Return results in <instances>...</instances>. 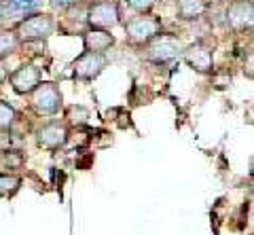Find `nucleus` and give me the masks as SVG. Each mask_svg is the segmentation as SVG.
<instances>
[{"label": "nucleus", "mask_w": 254, "mask_h": 235, "mask_svg": "<svg viewBox=\"0 0 254 235\" xmlns=\"http://www.w3.org/2000/svg\"><path fill=\"white\" fill-rule=\"evenodd\" d=\"M13 30H15V34H17L21 45L47 41V38L55 32V19H53L51 13L34 11V13L26 15Z\"/></svg>", "instance_id": "f257e3e1"}, {"label": "nucleus", "mask_w": 254, "mask_h": 235, "mask_svg": "<svg viewBox=\"0 0 254 235\" xmlns=\"http://www.w3.org/2000/svg\"><path fill=\"white\" fill-rule=\"evenodd\" d=\"M30 111L36 117H55L64 108V96L60 87L51 81H41L30 93Z\"/></svg>", "instance_id": "f03ea898"}, {"label": "nucleus", "mask_w": 254, "mask_h": 235, "mask_svg": "<svg viewBox=\"0 0 254 235\" xmlns=\"http://www.w3.org/2000/svg\"><path fill=\"white\" fill-rule=\"evenodd\" d=\"M125 30V41L133 45V47H144L148 41H153L157 34L163 32L161 19L155 17V15H136V17H129L123 23Z\"/></svg>", "instance_id": "7ed1b4c3"}, {"label": "nucleus", "mask_w": 254, "mask_h": 235, "mask_svg": "<svg viewBox=\"0 0 254 235\" xmlns=\"http://www.w3.org/2000/svg\"><path fill=\"white\" fill-rule=\"evenodd\" d=\"M87 23L89 28L113 30L121 23V9L117 0H93L87 4Z\"/></svg>", "instance_id": "20e7f679"}, {"label": "nucleus", "mask_w": 254, "mask_h": 235, "mask_svg": "<svg viewBox=\"0 0 254 235\" xmlns=\"http://www.w3.org/2000/svg\"><path fill=\"white\" fill-rule=\"evenodd\" d=\"M144 51L146 59L153 61V64H170V61L182 56V45L176 36L161 32L144 45Z\"/></svg>", "instance_id": "39448f33"}, {"label": "nucleus", "mask_w": 254, "mask_h": 235, "mask_svg": "<svg viewBox=\"0 0 254 235\" xmlns=\"http://www.w3.org/2000/svg\"><path fill=\"white\" fill-rule=\"evenodd\" d=\"M68 134H70V129H68L66 121L53 119V121L43 123L41 127H36L34 138H36L38 148L55 153V151H60V148H64L68 144Z\"/></svg>", "instance_id": "423d86ee"}, {"label": "nucleus", "mask_w": 254, "mask_h": 235, "mask_svg": "<svg viewBox=\"0 0 254 235\" xmlns=\"http://www.w3.org/2000/svg\"><path fill=\"white\" fill-rule=\"evenodd\" d=\"M108 66V59H106V53H89V51H83L74 61H72V76L76 81H85L89 83L93 78H98L104 68Z\"/></svg>", "instance_id": "0eeeda50"}, {"label": "nucleus", "mask_w": 254, "mask_h": 235, "mask_svg": "<svg viewBox=\"0 0 254 235\" xmlns=\"http://www.w3.org/2000/svg\"><path fill=\"white\" fill-rule=\"evenodd\" d=\"M185 61L199 74L214 72V49L205 41H195L182 49Z\"/></svg>", "instance_id": "6e6552de"}, {"label": "nucleus", "mask_w": 254, "mask_h": 235, "mask_svg": "<svg viewBox=\"0 0 254 235\" xmlns=\"http://www.w3.org/2000/svg\"><path fill=\"white\" fill-rule=\"evenodd\" d=\"M6 78H9L11 87L17 96H30V93L38 87V83L43 81V72H41V68L34 64H21Z\"/></svg>", "instance_id": "1a4fd4ad"}, {"label": "nucleus", "mask_w": 254, "mask_h": 235, "mask_svg": "<svg viewBox=\"0 0 254 235\" xmlns=\"http://www.w3.org/2000/svg\"><path fill=\"white\" fill-rule=\"evenodd\" d=\"M252 17H254V6L252 0H240V2H229L225 21L233 32H244V30L252 28Z\"/></svg>", "instance_id": "9d476101"}, {"label": "nucleus", "mask_w": 254, "mask_h": 235, "mask_svg": "<svg viewBox=\"0 0 254 235\" xmlns=\"http://www.w3.org/2000/svg\"><path fill=\"white\" fill-rule=\"evenodd\" d=\"M81 38H83V49L89 53H106L117 43L115 34H110V30H102V28H87L81 34Z\"/></svg>", "instance_id": "9b49d317"}, {"label": "nucleus", "mask_w": 254, "mask_h": 235, "mask_svg": "<svg viewBox=\"0 0 254 235\" xmlns=\"http://www.w3.org/2000/svg\"><path fill=\"white\" fill-rule=\"evenodd\" d=\"M62 21H64V26H62L64 32H70V34H83L85 30L89 28V23H87V4L76 2V0H74L72 4L64 9V17H62Z\"/></svg>", "instance_id": "f8f14e48"}, {"label": "nucleus", "mask_w": 254, "mask_h": 235, "mask_svg": "<svg viewBox=\"0 0 254 235\" xmlns=\"http://www.w3.org/2000/svg\"><path fill=\"white\" fill-rule=\"evenodd\" d=\"M210 11V0H176V15L182 21H197Z\"/></svg>", "instance_id": "ddd939ff"}, {"label": "nucleus", "mask_w": 254, "mask_h": 235, "mask_svg": "<svg viewBox=\"0 0 254 235\" xmlns=\"http://www.w3.org/2000/svg\"><path fill=\"white\" fill-rule=\"evenodd\" d=\"M26 166V157L17 148L0 151V174H19Z\"/></svg>", "instance_id": "4468645a"}, {"label": "nucleus", "mask_w": 254, "mask_h": 235, "mask_svg": "<svg viewBox=\"0 0 254 235\" xmlns=\"http://www.w3.org/2000/svg\"><path fill=\"white\" fill-rule=\"evenodd\" d=\"M23 178L19 174H0V197L11 199L19 193Z\"/></svg>", "instance_id": "2eb2a0df"}, {"label": "nucleus", "mask_w": 254, "mask_h": 235, "mask_svg": "<svg viewBox=\"0 0 254 235\" xmlns=\"http://www.w3.org/2000/svg\"><path fill=\"white\" fill-rule=\"evenodd\" d=\"M6 15H30L38 11L41 0H2Z\"/></svg>", "instance_id": "dca6fc26"}, {"label": "nucleus", "mask_w": 254, "mask_h": 235, "mask_svg": "<svg viewBox=\"0 0 254 235\" xmlns=\"http://www.w3.org/2000/svg\"><path fill=\"white\" fill-rule=\"evenodd\" d=\"M17 123V111L11 102L0 98V134H9Z\"/></svg>", "instance_id": "f3484780"}, {"label": "nucleus", "mask_w": 254, "mask_h": 235, "mask_svg": "<svg viewBox=\"0 0 254 235\" xmlns=\"http://www.w3.org/2000/svg\"><path fill=\"white\" fill-rule=\"evenodd\" d=\"M19 38L15 34V30H0V59L13 56L19 49Z\"/></svg>", "instance_id": "a211bd4d"}, {"label": "nucleus", "mask_w": 254, "mask_h": 235, "mask_svg": "<svg viewBox=\"0 0 254 235\" xmlns=\"http://www.w3.org/2000/svg\"><path fill=\"white\" fill-rule=\"evenodd\" d=\"M87 121H89V111H87L85 106H81V104L68 106V111H66V125H76V127H81V125H85Z\"/></svg>", "instance_id": "6ab92c4d"}, {"label": "nucleus", "mask_w": 254, "mask_h": 235, "mask_svg": "<svg viewBox=\"0 0 254 235\" xmlns=\"http://www.w3.org/2000/svg\"><path fill=\"white\" fill-rule=\"evenodd\" d=\"M125 2L136 15H146V13H153L159 0H125Z\"/></svg>", "instance_id": "aec40b11"}, {"label": "nucleus", "mask_w": 254, "mask_h": 235, "mask_svg": "<svg viewBox=\"0 0 254 235\" xmlns=\"http://www.w3.org/2000/svg\"><path fill=\"white\" fill-rule=\"evenodd\" d=\"M72 2H74V0H49V4L53 6L55 11H64L66 6H70Z\"/></svg>", "instance_id": "412c9836"}, {"label": "nucleus", "mask_w": 254, "mask_h": 235, "mask_svg": "<svg viewBox=\"0 0 254 235\" xmlns=\"http://www.w3.org/2000/svg\"><path fill=\"white\" fill-rule=\"evenodd\" d=\"M6 76H9V68H6L4 59H0V85L6 81Z\"/></svg>", "instance_id": "4be33fe9"}, {"label": "nucleus", "mask_w": 254, "mask_h": 235, "mask_svg": "<svg viewBox=\"0 0 254 235\" xmlns=\"http://www.w3.org/2000/svg\"><path fill=\"white\" fill-rule=\"evenodd\" d=\"M4 19H6V11H4V2H2V0H0V28H2Z\"/></svg>", "instance_id": "5701e85b"}, {"label": "nucleus", "mask_w": 254, "mask_h": 235, "mask_svg": "<svg viewBox=\"0 0 254 235\" xmlns=\"http://www.w3.org/2000/svg\"><path fill=\"white\" fill-rule=\"evenodd\" d=\"M231 2H240V0H231Z\"/></svg>", "instance_id": "b1692460"}]
</instances>
